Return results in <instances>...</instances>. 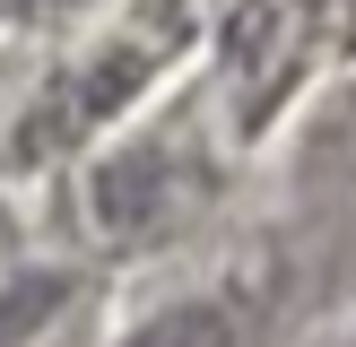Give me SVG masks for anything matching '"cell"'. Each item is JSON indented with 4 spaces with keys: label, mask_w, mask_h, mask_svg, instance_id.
Returning a JSON list of instances; mask_svg holds the SVG:
<instances>
[{
    "label": "cell",
    "mask_w": 356,
    "mask_h": 347,
    "mask_svg": "<svg viewBox=\"0 0 356 347\" xmlns=\"http://www.w3.org/2000/svg\"><path fill=\"white\" fill-rule=\"evenodd\" d=\"M174 44H183V9H156V17H139L131 35H104V44H96V61H79L61 87H44V104L26 113V156H44V148H70V139L104 130V121H113L122 104H131L139 87H148L156 69L174 61Z\"/></svg>",
    "instance_id": "cell-1"
},
{
    "label": "cell",
    "mask_w": 356,
    "mask_h": 347,
    "mask_svg": "<svg viewBox=\"0 0 356 347\" xmlns=\"http://www.w3.org/2000/svg\"><path fill=\"white\" fill-rule=\"evenodd\" d=\"M287 287H296V278L278 269V260H243V269H226L218 287L165 304L148 330H131L122 347H270L278 321H287Z\"/></svg>",
    "instance_id": "cell-2"
},
{
    "label": "cell",
    "mask_w": 356,
    "mask_h": 347,
    "mask_svg": "<svg viewBox=\"0 0 356 347\" xmlns=\"http://www.w3.org/2000/svg\"><path fill=\"white\" fill-rule=\"evenodd\" d=\"M61 304H70V278H61V269H26V278H9V287H0V347L35 339Z\"/></svg>",
    "instance_id": "cell-3"
}]
</instances>
